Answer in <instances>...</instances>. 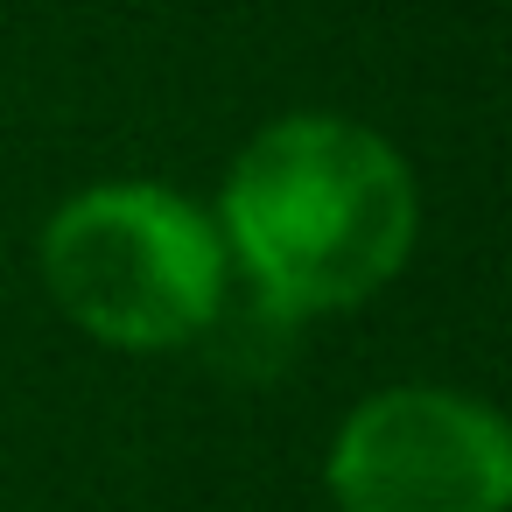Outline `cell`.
<instances>
[{
  "label": "cell",
  "instance_id": "6da1fadb",
  "mask_svg": "<svg viewBox=\"0 0 512 512\" xmlns=\"http://www.w3.org/2000/svg\"><path fill=\"white\" fill-rule=\"evenodd\" d=\"M218 232L232 274L281 316H337L372 302L421 239L407 155L344 113H281L225 169Z\"/></svg>",
  "mask_w": 512,
  "mask_h": 512
},
{
  "label": "cell",
  "instance_id": "3957f363",
  "mask_svg": "<svg viewBox=\"0 0 512 512\" xmlns=\"http://www.w3.org/2000/svg\"><path fill=\"white\" fill-rule=\"evenodd\" d=\"M323 484L337 512H505L512 428L456 386H379L337 421Z\"/></svg>",
  "mask_w": 512,
  "mask_h": 512
},
{
  "label": "cell",
  "instance_id": "7a4b0ae2",
  "mask_svg": "<svg viewBox=\"0 0 512 512\" xmlns=\"http://www.w3.org/2000/svg\"><path fill=\"white\" fill-rule=\"evenodd\" d=\"M50 302L106 351L155 358L204 337L232 288L218 218L169 183H99L50 211L36 246Z\"/></svg>",
  "mask_w": 512,
  "mask_h": 512
}]
</instances>
